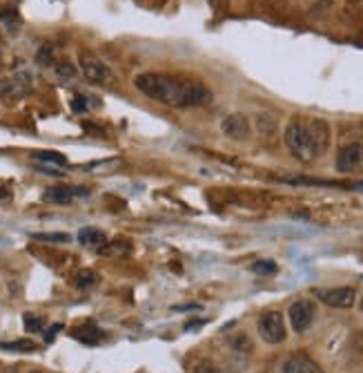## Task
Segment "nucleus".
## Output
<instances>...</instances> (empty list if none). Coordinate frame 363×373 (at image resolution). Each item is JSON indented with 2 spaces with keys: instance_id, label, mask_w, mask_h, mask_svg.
<instances>
[{
  "instance_id": "nucleus-1",
  "label": "nucleus",
  "mask_w": 363,
  "mask_h": 373,
  "mask_svg": "<svg viewBox=\"0 0 363 373\" xmlns=\"http://www.w3.org/2000/svg\"><path fill=\"white\" fill-rule=\"evenodd\" d=\"M134 85L145 96H150L167 108H201L212 101V92L208 85H203L201 81L176 78L169 74H156V72L139 74L134 78Z\"/></svg>"
},
{
  "instance_id": "nucleus-2",
  "label": "nucleus",
  "mask_w": 363,
  "mask_h": 373,
  "mask_svg": "<svg viewBox=\"0 0 363 373\" xmlns=\"http://www.w3.org/2000/svg\"><path fill=\"white\" fill-rule=\"evenodd\" d=\"M283 139H286L288 150L303 163H310L319 156V152H316L312 143L310 130H308V119H301V117L290 119L286 132H283Z\"/></svg>"
},
{
  "instance_id": "nucleus-3",
  "label": "nucleus",
  "mask_w": 363,
  "mask_h": 373,
  "mask_svg": "<svg viewBox=\"0 0 363 373\" xmlns=\"http://www.w3.org/2000/svg\"><path fill=\"white\" fill-rule=\"evenodd\" d=\"M78 65H81V72L89 83L105 85V87H109L111 83H114V74H111L107 63L103 59H98L94 52L78 54Z\"/></svg>"
},
{
  "instance_id": "nucleus-4",
  "label": "nucleus",
  "mask_w": 363,
  "mask_h": 373,
  "mask_svg": "<svg viewBox=\"0 0 363 373\" xmlns=\"http://www.w3.org/2000/svg\"><path fill=\"white\" fill-rule=\"evenodd\" d=\"M258 335L263 337L268 344H281L288 337V329H286V320L279 311H268L258 318Z\"/></svg>"
},
{
  "instance_id": "nucleus-5",
  "label": "nucleus",
  "mask_w": 363,
  "mask_h": 373,
  "mask_svg": "<svg viewBox=\"0 0 363 373\" xmlns=\"http://www.w3.org/2000/svg\"><path fill=\"white\" fill-rule=\"evenodd\" d=\"M316 298H319L325 307H332V309H353L355 307V300H357V293L355 288L350 286H337V288H321L316 291Z\"/></svg>"
},
{
  "instance_id": "nucleus-6",
  "label": "nucleus",
  "mask_w": 363,
  "mask_h": 373,
  "mask_svg": "<svg viewBox=\"0 0 363 373\" xmlns=\"http://www.w3.org/2000/svg\"><path fill=\"white\" fill-rule=\"evenodd\" d=\"M288 315H290L292 329L297 331V333H303L312 324V320H314V304L310 300H297L288 309Z\"/></svg>"
},
{
  "instance_id": "nucleus-7",
  "label": "nucleus",
  "mask_w": 363,
  "mask_h": 373,
  "mask_svg": "<svg viewBox=\"0 0 363 373\" xmlns=\"http://www.w3.org/2000/svg\"><path fill=\"white\" fill-rule=\"evenodd\" d=\"M359 163H363V143L353 141V143H348V145H343L341 150H339V154H337V170L350 173V170H355Z\"/></svg>"
},
{
  "instance_id": "nucleus-8",
  "label": "nucleus",
  "mask_w": 363,
  "mask_h": 373,
  "mask_svg": "<svg viewBox=\"0 0 363 373\" xmlns=\"http://www.w3.org/2000/svg\"><path fill=\"white\" fill-rule=\"evenodd\" d=\"M277 373H321V367L305 353H292L283 360Z\"/></svg>"
},
{
  "instance_id": "nucleus-9",
  "label": "nucleus",
  "mask_w": 363,
  "mask_h": 373,
  "mask_svg": "<svg viewBox=\"0 0 363 373\" xmlns=\"http://www.w3.org/2000/svg\"><path fill=\"white\" fill-rule=\"evenodd\" d=\"M221 130H223L225 137H230L234 141H243L249 134V121H247L245 115H230V117L223 119Z\"/></svg>"
},
{
  "instance_id": "nucleus-10",
  "label": "nucleus",
  "mask_w": 363,
  "mask_h": 373,
  "mask_svg": "<svg viewBox=\"0 0 363 373\" xmlns=\"http://www.w3.org/2000/svg\"><path fill=\"white\" fill-rule=\"evenodd\" d=\"M308 130H310L314 148L321 156L327 150V145H330V126H327L323 119H308Z\"/></svg>"
},
{
  "instance_id": "nucleus-11",
  "label": "nucleus",
  "mask_w": 363,
  "mask_h": 373,
  "mask_svg": "<svg viewBox=\"0 0 363 373\" xmlns=\"http://www.w3.org/2000/svg\"><path fill=\"white\" fill-rule=\"evenodd\" d=\"M76 197V192L72 186H52L43 192V201L47 203H56V206H67V203H72Z\"/></svg>"
},
{
  "instance_id": "nucleus-12",
  "label": "nucleus",
  "mask_w": 363,
  "mask_h": 373,
  "mask_svg": "<svg viewBox=\"0 0 363 373\" xmlns=\"http://www.w3.org/2000/svg\"><path fill=\"white\" fill-rule=\"evenodd\" d=\"M31 159L36 163H45V166H67L65 154L61 152H54V150H40V152H33Z\"/></svg>"
},
{
  "instance_id": "nucleus-13",
  "label": "nucleus",
  "mask_w": 363,
  "mask_h": 373,
  "mask_svg": "<svg viewBox=\"0 0 363 373\" xmlns=\"http://www.w3.org/2000/svg\"><path fill=\"white\" fill-rule=\"evenodd\" d=\"M78 242L85 244V246H103L105 244V233L98 231V228H83L78 233Z\"/></svg>"
},
{
  "instance_id": "nucleus-14",
  "label": "nucleus",
  "mask_w": 363,
  "mask_h": 373,
  "mask_svg": "<svg viewBox=\"0 0 363 373\" xmlns=\"http://www.w3.org/2000/svg\"><path fill=\"white\" fill-rule=\"evenodd\" d=\"M249 268H252V273L263 275V277L277 275V273H279V264L275 262V259H256V262L249 266Z\"/></svg>"
},
{
  "instance_id": "nucleus-15",
  "label": "nucleus",
  "mask_w": 363,
  "mask_h": 373,
  "mask_svg": "<svg viewBox=\"0 0 363 373\" xmlns=\"http://www.w3.org/2000/svg\"><path fill=\"white\" fill-rule=\"evenodd\" d=\"M256 126H258V132L263 134L265 139L268 137L272 139L277 134V121H275V117H270V115H258Z\"/></svg>"
},
{
  "instance_id": "nucleus-16",
  "label": "nucleus",
  "mask_w": 363,
  "mask_h": 373,
  "mask_svg": "<svg viewBox=\"0 0 363 373\" xmlns=\"http://www.w3.org/2000/svg\"><path fill=\"white\" fill-rule=\"evenodd\" d=\"M100 251V255H125V253H130V244L128 242H107V244H103L98 248Z\"/></svg>"
},
{
  "instance_id": "nucleus-17",
  "label": "nucleus",
  "mask_w": 363,
  "mask_h": 373,
  "mask_svg": "<svg viewBox=\"0 0 363 373\" xmlns=\"http://www.w3.org/2000/svg\"><path fill=\"white\" fill-rule=\"evenodd\" d=\"M0 349H7V351H22V353H31L36 351V342L31 340H14V342H3L0 344Z\"/></svg>"
},
{
  "instance_id": "nucleus-18",
  "label": "nucleus",
  "mask_w": 363,
  "mask_h": 373,
  "mask_svg": "<svg viewBox=\"0 0 363 373\" xmlns=\"http://www.w3.org/2000/svg\"><path fill=\"white\" fill-rule=\"evenodd\" d=\"M31 237L38 242H49V244H67L70 242V235L67 233H33Z\"/></svg>"
},
{
  "instance_id": "nucleus-19",
  "label": "nucleus",
  "mask_w": 363,
  "mask_h": 373,
  "mask_svg": "<svg viewBox=\"0 0 363 373\" xmlns=\"http://www.w3.org/2000/svg\"><path fill=\"white\" fill-rule=\"evenodd\" d=\"M74 335L78 337V340L87 342V344H96L100 340V331L94 329V326H87V329H76Z\"/></svg>"
},
{
  "instance_id": "nucleus-20",
  "label": "nucleus",
  "mask_w": 363,
  "mask_h": 373,
  "mask_svg": "<svg viewBox=\"0 0 363 373\" xmlns=\"http://www.w3.org/2000/svg\"><path fill=\"white\" fill-rule=\"evenodd\" d=\"M74 284H76V288H89V286H94L96 284V273L94 270H81V273L76 275V279H74Z\"/></svg>"
},
{
  "instance_id": "nucleus-21",
  "label": "nucleus",
  "mask_w": 363,
  "mask_h": 373,
  "mask_svg": "<svg viewBox=\"0 0 363 373\" xmlns=\"http://www.w3.org/2000/svg\"><path fill=\"white\" fill-rule=\"evenodd\" d=\"M22 322H25V329L31 331V333H40L43 326H45V320L40 318V315H33V313L22 315Z\"/></svg>"
},
{
  "instance_id": "nucleus-22",
  "label": "nucleus",
  "mask_w": 363,
  "mask_h": 373,
  "mask_svg": "<svg viewBox=\"0 0 363 373\" xmlns=\"http://www.w3.org/2000/svg\"><path fill=\"white\" fill-rule=\"evenodd\" d=\"M36 61L40 65H54L56 63V56H54V45H43L38 56H36Z\"/></svg>"
},
{
  "instance_id": "nucleus-23",
  "label": "nucleus",
  "mask_w": 363,
  "mask_h": 373,
  "mask_svg": "<svg viewBox=\"0 0 363 373\" xmlns=\"http://www.w3.org/2000/svg\"><path fill=\"white\" fill-rule=\"evenodd\" d=\"M0 20H3L9 29H16V27H18V22H20V18H18V14H16V9H5V11H0Z\"/></svg>"
},
{
  "instance_id": "nucleus-24",
  "label": "nucleus",
  "mask_w": 363,
  "mask_h": 373,
  "mask_svg": "<svg viewBox=\"0 0 363 373\" xmlns=\"http://www.w3.org/2000/svg\"><path fill=\"white\" fill-rule=\"evenodd\" d=\"M194 373H230V371H225V369L212 365V363H199L194 367Z\"/></svg>"
},
{
  "instance_id": "nucleus-25",
  "label": "nucleus",
  "mask_w": 363,
  "mask_h": 373,
  "mask_svg": "<svg viewBox=\"0 0 363 373\" xmlns=\"http://www.w3.org/2000/svg\"><path fill=\"white\" fill-rule=\"evenodd\" d=\"M56 72H59V76H63V78H72V76L76 74V70H74L70 63H59Z\"/></svg>"
},
{
  "instance_id": "nucleus-26",
  "label": "nucleus",
  "mask_w": 363,
  "mask_h": 373,
  "mask_svg": "<svg viewBox=\"0 0 363 373\" xmlns=\"http://www.w3.org/2000/svg\"><path fill=\"white\" fill-rule=\"evenodd\" d=\"M36 170H38V173H45V175H54V177H61V175H63V170H54V168L45 166V163H38Z\"/></svg>"
},
{
  "instance_id": "nucleus-27",
  "label": "nucleus",
  "mask_w": 363,
  "mask_h": 373,
  "mask_svg": "<svg viewBox=\"0 0 363 373\" xmlns=\"http://www.w3.org/2000/svg\"><path fill=\"white\" fill-rule=\"evenodd\" d=\"M72 108H74L76 112H83V110H87V103L83 101V96H74V101H72Z\"/></svg>"
},
{
  "instance_id": "nucleus-28",
  "label": "nucleus",
  "mask_w": 363,
  "mask_h": 373,
  "mask_svg": "<svg viewBox=\"0 0 363 373\" xmlns=\"http://www.w3.org/2000/svg\"><path fill=\"white\" fill-rule=\"evenodd\" d=\"M61 329H63V324H54V326H52V329H49V333H47V335H45V340H47V342H52V340H54V335H56V333H59Z\"/></svg>"
},
{
  "instance_id": "nucleus-29",
  "label": "nucleus",
  "mask_w": 363,
  "mask_h": 373,
  "mask_svg": "<svg viewBox=\"0 0 363 373\" xmlns=\"http://www.w3.org/2000/svg\"><path fill=\"white\" fill-rule=\"evenodd\" d=\"M29 373H43V371H29Z\"/></svg>"
},
{
  "instance_id": "nucleus-30",
  "label": "nucleus",
  "mask_w": 363,
  "mask_h": 373,
  "mask_svg": "<svg viewBox=\"0 0 363 373\" xmlns=\"http://www.w3.org/2000/svg\"><path fill=\"white\" fill-rule=\"evenodd\" d=\"M361 311H363V300H361Z\"/></svg>"
}]
</instances>
